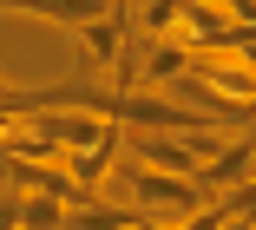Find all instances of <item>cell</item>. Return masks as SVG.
Here are the masks:
<instances>
[{
  "instance_id": "1",
  "label": "cell",
  "mask_w": 256,
  "mask_h": 230,
  "mask_svg": "<svg viewBox=\"0 0 256 230\" xmlns=\"http://www.w3.org/2000/svg\"><path fill=\"white\" fill-rule=\"evenodd\" d=\"M33 132L46 151H125V125L92 105H40Z\"/></svg>"
},
{
  "instance_id": "7",
  "label": "cell",
  "mask_w": 256,
  "mask_h": 230,
  "mask_svg": "<svg viewBox=\"0 0 256 230\" xmlns=\"http://www.w3.org/2000/svg\"><path fill=\"white\" fill-rule=\"evenodd\" d=\"M217 204H224V217H236V223H250V230H256V178H243V184L217 191Z\"/></svg>"
},
{
  "instance_id": "2",
  "label": "cell",
  "mask_w": 256,
  "mask_h": 230,
  "mask_svg": "<svg viewBox=\"0 0 256 230\" xmlns=\"http://www.w3.org/2000/svg\"><path fill=\"white\" fill-rule=\"evenodd\" d=\"M250 164H256V145H250V132H243L236 145H217L210 158H204L197 184H204V191L217 197V191H230V184H243V178H250Z\"/></svg>"
},
{
  "instance_id": "8",
  "label": "cell",
  "mask_w": 256,
  "mask_h": 230,
  "mask_svg": "<svg viewBox=\"0 0 256 230\" xmlns=\"http://www.w3.org/2000/svg\"><path fill=\"white\" fill-rule=\"evenodd\" d=\"M0 230H20V197H7V204H0Z\"/></svg>"
},
{
  "instance_id": "9",
  "label": "cell",
  "mask_w": 256,
  "mask_h": 230,
  "mask_svg": "<svg viewBox=\"0 0 256 230\" xmlns=\"http://www.w3.org/2000/svg\"><path fill=\"white\" fill-rule=\"evenodd\" d=\"M7 164H14V158H7V145H0V184H7Z\"/></svg>"
},
{
  "instance_id": "3",
  "label": "cell",
  "mask_w": 256,
  "mask_h": 230,
  "mask_svg": "<svg viewBox=\"0 0 256 230\" xmlns=\"http://www.w3.org/2000/svg\"><path fill=\"white\" fill-rule=\"evenodd\" d=\"M184 66H190L184 40H144V86H171V79H184Z\"/></svg>"
},
{
  "instance_id": "4",
  "label": "cell",
  "mask_w": 256,
  "mask_h": 230,
  "mask_svg": "<svg viewBox=\"0 0 256 230\" xmlns=\"http://www.w3.org/2000/svg\"><path fill=\"white\" fill-rule=\"evenodd\" d=\"M178 7H184V0H132V27H138L144 40H171Z\"/></svg>"
},
{
  "instance_id": "5",
  "label": "cell",
  "mask_w": 256,
  "mask_h": 230,
  "mask_svg": "<svg viewBox=\"0 0 256 230\" xmlns=\"http://www.w3.org/2000/svg\"><path fill=\"white\" fill-rule=\"evenodd\" d=\"M60 164L72 171L86 191H98V184H106L112 171H118V151H60Z\"/></svg>"
},
{
  "instance_id": "10",
  "label": "cell",
  "mask_w": 256,
  "mask_h": 230,
  "mask_svg": "<svg viewBox=\"0 0 256 230\" xmlns=\"http://www.w3.org/2000/svg\"><path fill=\"white\" fill-rule=\"evenodd\" d=\"M250 178H256V164H250Z\"/></svg>"
},
{
  "instance_id": "6",
  "label": "cell",
  "mask_w": 256,
  "mask_h": 230,
  "mask_svg": "<svg viewBox=\"0 0 256 230\" xmlns=\"http://www.w3.org/2000/svg\"><path fill=\"white\" fill-rule=\"evenodd\" d=\"M20 230H66V204L46 191H20Z\"/></svg>"
}]
</instances>
